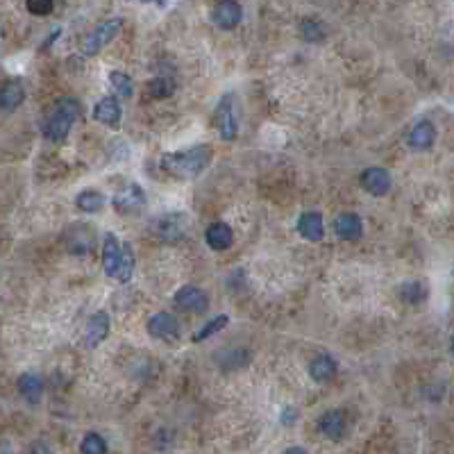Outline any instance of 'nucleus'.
<instances>
[{"mask_svg": "<svg viewBox=\"0 0 454 454\" xmlns=\"http://www.w3.org/2000/svg\"><path fill=\"white\" fill-rule=\"evenodd\" d=\"M400 294H402V300L405 302H422L425 300V286L420 284V282H407V284H402V289H400Z\"/></svg>", "mask_w": 454, "mask_h": 454, "instance_id": "28", "label": "nucleus"}, {"mask_svg": "<svg viewBox=\"0 0 454 454\" xmlns=\"http://www.w3.org/2000/svg\"><path fill=\"white\" fill-rule=\"evenodd\" d=\"M282 454H309V452H307L305 448H298V446H296V448H289V450H284Z\"/></svg>", "mask_w": 454, "mask_h": 454, "instance_id": "32", "label": "nucleus"}, {"mask_svg": "<svg viewBox=\"0 0 454 454\" xmlns=\"http://www.w3.org/2000/svg\"><path fill=\"white\" fill-rule=\"evenodd\" d=\"M148 91L153 98H168L175 91V80L168 75H157L153 82L148 84Z\"/></svg>", "mask_w": 454, "mask_h": 454, "instance_id": "22", "label": "nucleus"}, {"mask_svg": "<svg viewBox=\"0 0 454 454\" xmlns=\"http://www.w3.org/2000/svg\"><path fill=\"white\" fill-rule=\"evenodd\" d=\"M241 5L237 0H220V3L214 7V12H211V18H214V23L223 30H234L239 23H241Z\"/></svg>", "mask_w": 454, "mask_h": 454, "instance_id": "7", "label": "nucleus"}, {"mask_svg": "<svg viewBox=\"0 0 454 454\" xmlns=\"http://www.w3.org/2000/svg\"><path fill=\"white\" fill-rule=\"evenodd\" d=\"M80 114V103L73 98H62L59 103L53 107L48 120H46V139L50 141H64L66 134L70 132V127L77 120Z\"/></svg>", "mask_w": 454, "mask_h": 454, "instance_id": "2", "label": "nucleus"}, {"mask_svg": "<svg viewBox=\"0 0 454 454\" xmlns=\"http://www.w3.org/2000/svg\"><path fill=\"white\" fill-rule=\"evenodd\" d=\"M209 159H211V148L209 146H196L191 150H182V153L164 155L161 157V168L173 177L194 179L207 168Z\"/></svg>", "mask_w": 454, "mask_h": 454, "instance_id": "1", "label": "nucleus"}, {"mask_svg": "<svg viewBox=\"0 0 454 454\" xmlns=\"http://www.w3.org/2000/svg\"><path fill=\"white\" fill-rule=\"evenodd\" d=\"M298 232L307 241H322V237H325L322 216L318 214V211H307V214H302L298 220Z\"/></svg>", "mask_w": 454, "mask_h": 454, "instance_id": "14", "label": "nucleus"}, {"mask_svg": "<svg viewBox=\"0 0 454 454\" xmlns=\"http://www.w3.org/2000/svg\"><path fill=\"white\" fill-rule=\"evenodd\" d=\"M109 84L114 87V91H116L120 98H130V96H132V80H130L125 73H120V70L109 73Z\"/></svg>", "mask_w": 454, "mask_h": 454, "instance_id": "26", "label": "nucleus"}, {"mask_svg": "<svg viewBox=\"0 0 454 454\" xmlns=\"http://www.w3.org/2000/svg\"><path fill=\"white\" fill-rule=\"evenodd\" d=\"M107 332H109V316L105 314V311H98L96 316L89 318L87 327H84L87 348H96L98 343H103L105 336H107Z\"/></svg>", "mask_w": 454, "mask_h": 454, "instance_id": "11", "label": "nucleus"}, {"mask_svg": "<svg viewBox=\"0 0 454 454\" xmlns=\"http://www.w3.org/2000/svg\"><path fill=\"white\" fill-rule=\"evenodd\" d=\"M120 116H123V112H120V103H118V100H116L114 96L103 98V100H100V103L94 107V118L100 120L103 125L118 127Z\"/></svg>", "mask_w": 454, "mask_h": 454, "instance_id": "12", "label": "nucleus"}, {"mask_svg": "<svg viewBox=\"0 0 454 454\" xmlns=\"http://www.w3.org/2000/svg\"><path fill=\"white\" fill-rule=\"evenodd\" d=\"M27 12L34 16H46L53 12V0H27Z\"/></svg>", "mask_w": 454, "mask_h": 454, "instance_id": "29", "label": "nucleus"}, {"mask_svg": "<svg viewBox=\"0 0 454 454\" xmlns=\"http://www.w3.org/2000/svg\"><path fill=\"white\" fill-rule=\"evenodd\" d=\"M18 391H21V396L30 402V405H37L44 393V379L39 377L37 372H23V375L18 377Z\"/></svg>", "mask_w": 454, "mask_h": 454, "instance_id": "19", "label": "nucleus"}, {"mask_svg": "<svg viewBox=\"0 0 454 454\" xmlns=\"http://www.w3.org/2000/svg\"><path fill=\"white\" fill-rule=\"evenodd\" d=\"M120 25H123V21L120 18H112V21H105V23H100L94 32H91L87 39H84V44H82V53L84 55H96L100 48L107 46L112 39L118 34V30Z\"/></svg>", "mask_w": 454, "mask_h": 454, "instance_id": "3", "label": "nucleus"}, {"mask_svg": "<svg viewBox=\"0 0 454 454\" xmlns=\"http://www.w3.org/2000/svg\"><path fill=\"white\" fill-rule=\"evenodd\" d=\"M318 427H320V431L325 434L327 439H332V441L343 439V434H346V427H348L346 413H343L341 409H329V411H325V413L320 416V420H318Z\"/></svg>", "mask_w": 454, "mask_h": 454, "instance_id": "10", "label": "nucleus"}, {"mask_svg": "<svg viewBox=\"0 0 454 454\" xmlns=\"http://www.w3.org/2000/svg\"><path fill=\"white\" fill-rule=\"evenodd\" d=\"M23 98H25V89L18 80H9V82L0 87V109L3 112H14L23 103Z\"/></svg>", "mask_w": 454, "mask_h": 454, "instance_id": "17", "label": "nucleus"}, {"mask_svg": "<svg viewBox=\"0 0 454 454\" xmlns=\"http://www.w3.org/2000/svg\"><path fill=\"white\" fill-rule=\"evenodd\" d=\"M114 207H116V211H120V214H127V216L139 214V211H144V207H146L144 191H141L139 184L125 187L123 191H118V194L114 196Z\"/></svg>", "mask_w": 454, "mask_h": 454, "instance_id": "5", "label": "nucleus"}, {"mask_svg": "<svg viewBox=\"0 0 454 454\" xmlns=\"http://www.w3.org/2000/svg\"><path fill=\"white\" fill-rule=\"evenodd\" d=\"M75 205H77L80 211H84V214H96V211L103 209L105 196L100 194V191L89 189V191H82V194L75 198Z\"/></svg>", "mask_w": 454, "mask_h": 454, "instance_id": "21", "label": "nucleus"}, {"mask_svg": "<svg viewBox=\"0 0 454 454\" xmlns=\"http://www.w3.org/2000/svg\"><path fill=\"white\" fill-rule=\"evenodd\" d=\"M120 255H123V246H120V241L114 234H107L105 244H103V268L109 277H116Z\"/></svg>", "mask_w": 454, "mask_h": 454, "instance_id": "16", "label": "nucleus"}, {"mask_svg": "<svg viewBox=\"0 0 454 454\" xmlns=\"http://www.w3.org/2000/svg\"><path fill=\"white\" fill-rule=\"evenodd\" d=\"M296 416H298V413H296L294 409H286V411H284V416H282V420H284V422H286V425H289V422H291V418H296Z\"/></svg>", "mask_w": 454, "mask_h": 454, "instance_id": "31", "label": "nucleus"}, {"mask_svg": "<svg viewBox=\"0 0 454 454\" xmlns=\"http://www.w3.org/2000/svg\"><path fill=\"white\" fill-rule=\"evenodd\" d=\"M309 375L314 377L316 382H327L336 375V361L327 357V355H320L316 357L314 361H311V366H309Z\"/></svg>", "mask_w": 454, "mask_h": 454, "instance_id": "20", "label": "nucleus"}, {"mask_svg": "<svg viewBox=\"0 0 454 454\" xmlns=\"http://www.w3.org/2000/svg\"><path fill=\"white\" fill-rule=\"evenodd\" d=\"M30 454H50V450L46 448V443H34L32 452H30Z\"/></svg>", "mask_w": 454, "mask_h": 454, "instance_id": "30", "label": "nucleus"}, {"mask_svg": "<svg viewBox=\"0 0 454 454\" xmlns=\"http://www.w3.org/2000/svg\"><path fill=\"white\" fill-rule=\"evenodd\" d=\"M148 332L155 339H175L179 334V322L173 314H166V311H159L153 318L148 320Z\"/></svg>", "mask_w": 454, "mask_h": 454, "instance_id": "8", "label": "nucleus"}, {"mask_svg": "<svg viewBox=\"0 0 454 454\" xmlns=\"http://www.w3.org/2000/svg\"><path fill=\"white\" fill-rule=\"evenodd\" d=\"M144 3H157V5H164V0H144Z\"/></svg>", "mask_w": 454, "mask_h": 454, "instance_id": "33", "label": "nucleus"}, {"mask_svg": "<svg viewBox=\"0 0 454 454\" xmlns=\"http://www.w3.org/2000/svg\"><path fill=\"white\" fill-rule=\"evenodd\" d=\"M207 244L211 250H227L232 248V244H234V232H232V227L227 223H214V225H209L207 227Z\"/></svg>", "mask_w": 454, "mask_h": 454, "instance_id": "18", "label": "nucleus"}, {"mask_svg": "<svg viewBox=\"0 0 454 454\" xmlns=\"http://www.w3.org/2000/svg\"><path fill=\"white\" fill-rule=\"evenodd\" d=\"M132 270H134V252L127 244H123V255H120V261H118L116 279L118 282H127L130 277H132Z\"/></svg>", "mask_w": 454, "mask_h": 454, "instance_id": "23", "label": "nucleus"}, {"mask_svg": "<svg viewBox=\"0 0 454 454\" xmlns=\"http://www.w3.org/2000/svg\"><path fill=\"white\" fill-rule=\"evenodd\" d=\"M227 320H229V318H227L225 314H223V316L211 318L205 327H200V329H198V334L194 336V341H196V343H200V341H205V339H209V336H214L216 332H220V329H223V327L227 325Z\"/></svg>", "mask_w": 454, "mask_h": 454, "instance_id": "27", "label": "nucleus"}, {"mask_svg": "<svg viewBox=\"0 0 454 454\" xmlns=\"http://www.w3.org/2000/svg\"><path fill=\"white\" fill-rule=\"evenodd\" d=\"M325 25H322L320 21H314V18H307L305 23H302V37L307 39V42H311V44H320L322 39H325Z\"/></svg>", "mask_w": 454, "mask_h": 454, "instance_id": "25", "label": "nucleus"}, {"mask_svg": "<svg viewBox=\"0 0 454 454\" xmlns=\"http://www.w3.org/2000/svg\"><path fill=\"white\" fill-rule=\"evenodd\" d=\"M216 123H218V132L220 139L232 141L239 132V125H237V114H234V98L229 94L218 103L216 109Z\"/></svg>", "mask_w": 454, "mask_h": 454, "instance_id": "4", "label": "nucleus"}, {"mask_svg": "<svg viewBox=\"0 0 454 454\" xmlns=\"http://www.w3.org/2000/svg\"><path fill=\"white\" fill-rule=\"evenodd\" d=\"M436 141V127H434L431 120H420V123L413 125L411 134H409V146L416 150H427L434 146Z\"/></svg>", "mask_w": 454, "mask_h": 454, "instance_id": "15", "label": "nucleus"}, {"mask_svg": "<svg viewBox=\"0 0 454 454\" xmlns=\"http://www.w3.org/2000/svg\"><path fill=\"white\" fill-rule=\"evenodd\" d=\"M175 305L184 311H194V314H205L209 307V298L203 289L198 286H184L177 291L175 296Z\"/></svg>", "mask_w": 454, "mask_h": 454, "instance_id": "6", "label": "nucleus"}, {"mask_svg": "<svg viewBox=\"0 0 454 454\" xmlns=\"http://www.w3.org/2000/svg\"><path fill=\"white\" fill-rule=\"evenodd\" d=\"M452 355H454V339H452Z\"/></svg>", "mask_w": 454, "mask_h": 454, "instance_id": "34", "label": "nucleus"}, {"mask_svg": "<svg viewBox=\"0 0 454 454\" xmlns=\"http://www.w3.org/2000/svg\"><path fill=\"white\" fill-rule=\"evenodd\" d=\"M80 452L82 454H107V443L100 434H87L82 446H80Z\"/></svg>", "mask_w": 454, "mask_h": 454, "instance_id": "24", "label": "nucleus"}, {"mask_svg": "<svg viewBox=\"0 0 454 454\" xmlns=\"http://www.w3.org/2000/svg\"><path fill=\"white\" fill-rule=\"evenodd\" d=\"M334 229L336 234L343 239V241H357L361 239L363 234V223L357 214H352V211H346V214L336 216V223H334Z\"/></svg>", "mask_w": 454, "mask_h": 454, "instance_id": "13", "label": "nucleus"}, {"mask_svg": "<svg viewBox=\"0 0 454 454\" xmlns=\"http://www.w3.org/2000/svg\"><path fill=\"white\" fill-rule=\"evenodd\" d=\"M361 187L372 196H386L391 189V175L379 166L366 168L361 173Z\"/></svg>", "mask_w": 454, "mask_h": 454, "instance_id": "9", "label": "nucleus"}]
</instances>
